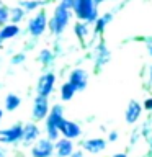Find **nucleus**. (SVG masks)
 Returning <instances> with one entry per match:
<instances>
[{"instance_id": "f257e3e1", "label": "nucleus", "mask_w": 152, "mask_h": 157, "mask_svg": "<svg viewBox=\"0 0 152 157\" xmlns=\"http://www.w3.org/2000/svg\"><path fill=\"white\" fill-rule=\"evenodd\" d=\"M66 120L64 118V108L62 105H52L49 108V113L44 120V124H46V137L49 141H57L61 134H59V128H61L62 121Z\"/></svg>"}, {"instance_id": "f03ea898", "label": "nucleus", "mask_w": 152, "mask_h": 157, "mask_svg": "<svg viewBox=\"0 0 152 157\" xmlns=\"http://www.w3.org/2000/svg\"><path fill=\"white\" fill-rule=\"evenodd\" d=\"M74 12L78 20H83L85 23H93L98 18V10L93 0H75L74 3Z\"/></svg>"}, {"instance_id": "7ed1b4c3", "label": "nucleus", "mask_w": 152, "mask_h": 157, "mask_svg": "<svg viewBox=\"0 0 152 157\" xmlns=\"http://www.w3.org/2000/svg\"><path fill=\"white\" fill-rule=\"evenodd\" d=\"M69 21H70V10L57 5L56 10H54L52 18L48 21V26H49V29H51L54 34H61L64 29L67 28Z\"/></svg>"}, {"instance_id": "20e7f679", "label": "nucleus", "mask_w": 152, "mask_h": 157, "mask_svg": "<svg viewBox=\"0 0 152 157\" xmlns=\"http://www.w3.org/2000/svg\"><path fill=\"white\" fill-rule=\"evenodd\" d=\"M23 137V124L15 123V124L0 129V144H18Z\"/></svg>"}, {"instance_id": "39448f33", "label": "nucleus", "mask_w": 152, "mask_h": 157, "mask_svg": "<svg viewBox=\"0 0 152 157\" xmlns=\"http://www.w3.org/2000/svg\"><path fill=\"white\" fill-rule=\"evenodd\" d=\"M54 85H56V74H52V72L43 74L38 78V83H36V95L49 98V95L54 92Z\"/></svg>"}, {"instance_id": "423d86ee", "label": "nucleus", "mask_w": 152, "mask_h": 157, "mask_svg": "<svg viewBox=\"0 0 152 157\" xmlns=\"http://www.w3.org/2000/svg\"><path fill=\"white\" fill-rule=\"evenodd\" d=\"M49 98H44V97H34V101H33V110H31V116L34 123L36 121H43L46 120L48 113H49Z\"/></svg>"}, {"instance_id": "0eeeda50", "label": "nucleus", "mask_w": 152, "mask_h": 157, "mask_svg": "<svg viewBox=\"0 0 152 157\" xmlns=\"http://www.w3.org/2000/svg\"><path fill=\"white\" fill-rule=\"evenodd\" d=\"M59 134H61V137L74 141V139H77V137L82 136V128L78 123L72 121V120H64L61 128H59Z\"/></svg>"}, {"instance_id": "6e6552de", "label": "nucleus", "mask_w": 152, "mask_h": 157, "mask_svg": "<svg viewBox=\"0 0 152 157\" xmlns=\"http://www.w3.org/2000/svg\"><path fill=\"white\" fill-rule=\"evenodd\" d=\"M70 85L75 88L77 92H82L85 90L87 85H88V74L85 69H74V71L69 74V80H67Z\"/></svg>"}, {"instance_id": "1a4fd4ad", "label": "nucleus", "mask_w": 152, "mask_h": 157, "mask_svg": "<svg viewBox=\"0 0 152 157\" xmlns=\"http://www.w3.org/2000/svg\"><path fill=\"white\" fill-rule=\"evenodd\" d=\"M54 154V142L49 141L48 137L38 139L36 144L31 147V157H52Z\"/></svg>"}, {"instance_id": "9d476101", "label": "nucleus", "mask_w": 152, "mask_h": 157, "mask_svg": "<svg viewBox=\"0 0 152 157\" xmlns=\"http://www.w3.org/2000/svg\"><path fill=\"white\" fill-rule=\"evenodd\" d=\"M46 28H48V17L44 12H39L38 15H34L28 23V31L33 36H41L46 31Z\"/></svg>"}, {"instance_id": "9b49d317", "label": "nucleus", "mask_w": 152, "mask_h": 157, "mask_svg": "<svg viewBox=\"0 0 152 157\" xmlns=\"http://www.w3.org/2000/svg\"><path fill=\"white\" fill-rule=\"evenodd\" d=\"M39 134H41V129H39V126L34 121L23 124V137H21V141L25 142V146H29V144H33V142H36L39 139Z\"/></svg>"}, {"instance_id": "f8f14e48", "label": "nucleus", "mask_w": 152, "mask_h": 157, "mask_svg": "<svg viewBox=\"0 0 152 157\" xmlns=\"http://www.w3.org/2000/svg\"><path fill=\"white\" fill-rule=\"evenodd\" d=\"M142 115V105L136 100H131L126 106V111H124V118H126V123L127 124H134V123L139 121V118Z\"/></svg>"}, {"instance_id": "ddd939ff", "label": "nucleus", "mask_w": 152, "mask_h": 157, "mask_svg": "<svg viewBox=\"0 0 152 157\" xmlns=\"http://www.w3.org/2000/svg\"><path fill=\"white\" fill-rule=\"evenodd\" d=\"M82 149L90 154H100L106 149V141L103 137H90V139L82 141Z\"/></svg>"}, {"instance_id": "4468645a", "label": "nucleus", "mask_w": 152, "mask_h": 157, "mask_svg": "<svg viewBox=\"0 0 152 157\" xmlns=\"http://www.w3.org/2000/svg\"><path fill=\"white\" fill-rule=\"evenodd\" d=\"M54 152H56L57 157H70V154L75 149H74V142L66 139V137H59L57 141H54Z\"/></svg>"}, {"instance_id": "2eb2a0df", "label": "nucleus", "mask_w": 152, "mask_h": 157, "mask_svg": "<svg viewBox=\"0 0 152 157\" xmlns=\"http://www.w3.org/2000/svg\"><path fill=\"white\" fill-rule=\"evenodd\" d=\"M20 105H21V98H20L17 93H8L3 100V108L7 111H15L18 110Z\"/></svg>"}, {"instance_id": "dca6fc26", "label": "nucleus", "mask_w": 152, "mask_h": 157, "mask_svg": "<svg viewBox=\"0 0 152 157\" xmlns=\"http://www.w3.org/2000/svg\"><path fill=\"white\" fill-rule=\"evenodd\" d=\"M18 33H20V26H18V25H13V23L3 25V28L0 29V36H2L3 41H5V39H12V38H15Z\"/></svg>"}, {"instance_id": "f3484780", "label": "nucleus", "mask_w": 152, "mask_h": 157, "mask_svg": "<svg viewBox=\"0 0 152 157\" xmlns=\"http://www.w3.org/2000/svg\"><path fill=\"white\" fill-rule=\"evenodd\" d=\"M75 93H77V90L69 82L62 83V87H61V100L62 101H70L72 98L75 97Z\"/></svg>"}, {"instance_id": "a211bd4d", "label": "nucleus", "mask_w": 152, "mask_h": 157, "mask_svg": "<svg viewBox=\"0 0 152 157\" xmlns=\"http://www.w3.org/2000/svg\"><path fill=\"white\" fill-rule=\"evenodd\" d=\"M111 20V15H103V17H98L97 21H95V31L97 33H101L103 29L106 28V25L110 23Z\"/></svg>"}, {"instance_id": "6ab92c4d", "label": "nucleus", "mask_w": 152, "mask_h": 157, "mask_svg": "<svg viewBox=\"0 0 152 157\" xmlns=\"http://www.w3.org/2000/svg\"><path fill=\"white\" fill-rule=\"evenodd\" d=\"M74 31H75L77 34V38L80 39V41H83V39L87 38V33H88V26H87V23H75V26H74Z\"/></svg>"}, {"instance_id": "aec40b11", "label": "nucleus", "mask_w": 152, "mask_h": 157, "mask_svg": "<svg viewBox=\"0 0 152 157\" xmlns=\"http://www.w3.org/2000/svg\"><path fill=\"white\" fill-rule=\"evenodd\" d=\"M23 17H25V10H23V8H13L12 12H10L8 20H12L13 25H18V23L23 20Z\"/></svg>"}, {"instance_id": "412c9836", "label": "nucleus", "mask_w": 152, "mask_h": 157, "mask_svg": "<svg viewBox=\"0 0 152 157\" xmlns=\"http://www.w3.org/2000/svg\"><path fill=\"white\" fill-rule=\"evenodd\" d=\"M8 17H10V10L7 7H2V5H0V26H2V25H7Z\"/></svg>"}, {"instance_id": "4be33fe9", "label": "nucleus", "mask_w": 152, "mask_h": 157, "mask_svg": "<svg viewBox=\"0 0 152 157\" xmlns=\"http://www.w3.org/2000/svg\"><path fill=\"white\" fill-rule=\"evenodd\" d=\"M39 61H41L43 64H51V61H52V52L48 51V49L41 51V54H39Z\"/></svg>"}, {"instance_id": "5701e85b", "label": "nucleus", "mask_w": 152, "mask_h": 157, "mask_svg": "<svg viewBox=\"0 0 152 157\" xmlns=\"http://www.w3.org/2000/svg\"><path fill=\"white\" fill-rule=\"evenodd\" d=\"M39 5H41L39 2H23V3H21V7H23L25 12H31V10H36Z\"/></svg>"}, {"instance_id": "b1692460", "label": "nucleus", "mask_w": 152, "mask_h": 157, "mask_svg": "<svg viewBox=\"0 0 152 157\" xmlns=\"http://www.w3.org/2000/svg\"><path fill=\"white\" fill-rule=\"evenodd\" d=\"M142 110H146V111H152V97L146 98V100L142 101Z\"/></svg>"}, {"instance_id": "393cba45", "label": "nucleus", "mask_w": 152, "mask_h": 157, "mask_svg": "<svg viewBox=\"0 0 152 157\" xmlns=\"http://www.w3.org/2000/svg\"><path fill=\"white\" fill-rule=\"evenodd\" d=\"M74 3H75V0H62V2H61V7L67 8V10H72V8H74Z\"/></svg>"}, {"instance_id": "a878e982", "label": "nucleus", "mask_w": 152, "mask_h": 157, "mask_svg": "<svg viewBox=\"0 0 152 157\" xmlns=\"http://www.w3.org/2000/svg\"><path fill=\"white\" fill-rule=\"evenodd\" d=\"M118 139H120L118 131H110V132H108V141H110V142H116Z\"/></svg>"}, {"instance_id": "bb28decb", "label": "nucleus", "mask_w": 152, "mask_h": 157, "mask_svg": "<svg viewBox=\"0 0 152 157\" xmlns=\"http://www.w3.org/2000/svg\"><path fill=\"white\" fill-rule=\"evenodd\" d=\"M25 61V56H23V54H18V56H13L12 57V62L13 64H21Z\"/></svg>"}, {"instance_id": "cd10ccee", "label": "nucleus", "mask_w": 152, "mask_h": 157, "mask_svg": "<svg viewBox=\"0 0 152 157\" xmlns=\"http://www.w3.org/2000/svg\"><path fill=\"white\" fill-rule=\"evenodd\" d=\"M70 157H83V154H82V151H74Z\"/></svg>"}, {"instance_id": "c85d7f7f", "label": "nucleus", "mask_w": 152, "mask_h": 157, "mask_svg": "<svg viewBox=\"0 0 152 157\" xmlns=\"http://www.w3.org/2000/svg\"><path fill=\"white\" fill-rule=\"evenodd\" d=\"M147 144H149V154L152 155V136H149V141H147Z\"/></svg>"}, {"instance_id": "c756f323", "label": "nucleus", "mask_w": 152, "mask_h": 157, "mask_svg": "<svg viewBox=\"0 0 152 157\" xmlns=\"http://www.w3.org/2000/svg\"><path fill=\"white\" fill-rule=\"evenodd\" d=\"M5 155H7V151H5L3 146H0V157H5Z\"/></svg>"}, {"instance_id": "7c9ffc66", "label": "nucleus", "mask_w": 152, "mask_h": 157, "mask_svg": "<svg viewBox=\"0 0 152 157\" xmlns=\"http://www.w3.org/2000/svg\"><path fill=\"white\" fill-rule=\"evenodd\" d=\"M113 157H129L127 154H124V152H118V154H115Z\"/></svg>"}, {"instance_id": "2f4dec72", "label": "nucleus", "mask_w": 152, "mask_h": 157, "mask_svg": "<svg viewBox=\"0 0 152 157\" xmlns=\"http://www.w3.org/2000/svg\"><path fill=\"white\" fill-rule=\"evenodd\" d=\"M2 120H3V110L0 108V123H2Z\"/></svg>"}, {"instance_id": "473e14b6", "label": "nucleus", "mask_w": 152, "mask_h": 157, "mask_svg": "<svg viewBox=\"0 0 152 157\" xmlns=\"http://www.w3.org/2000/svg\"><path fill=\"white\" fill-rule=\"evenodd\" d=\"M149 78H150V83H152V66H150V71H149Z\"/></svg>"}, {"instance_id": "72a5a7b5", "label": "nucleus", "mask_w": 152, "mask_h": 157, "mask_svg": "<svg viewBox=\"0 0 152 157\" xmlns=\"http://www.w3.org/2000/svg\"><path fill=\"white\" fill-rule=\"evenodd\" d=\"M101 2H106V0H93V3H95V5L97 3H101Z\"/></svg>"}, {"instance_id": "f704fd0d", "label": "nucleus", "mask_w": 152, "mask_h": 157, "mask_svg": "<svg viewBox=\"0 0 152 157\" xmlns=\"http://www.w3.org/2000/svg\"><path fill=\"white\" fill-rule=\"evenodd\" d=\"M2 44H3V39H2V36H0V46H2Z\"/></svg>"}, {"instance_id": "c9c22d12", "label": "nucleus", "mask_w": 152, "mask_h": 157, "mask_svg": "<svg viewBox=\"0 0 152 157\" xmlns=\"http://www.w3.org/2000/svg\"><path fill=\"white\" fill-rule=\"evenodd\" d=\"M149 52H150V56H152V48H150V49H149Z\"/></svg>"}]
</instances>
